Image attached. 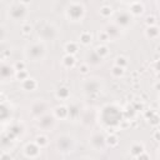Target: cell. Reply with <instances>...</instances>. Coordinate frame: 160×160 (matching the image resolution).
I'll list each match as a JSON object with an SVG mask.
<instances>
[{"label": "cell", "instance_id": "cell-20", "mask_svg": "<svg viewBox=\"0 0 160 160\" xmlns=\"http://www.w3.org/2000/svg\"><path fill=\"white\" fill-rule=\"evenodd\" d=\"M42 128H48V126H50L51 124H52V118L51 116H42L41 119H40V122H39Z\"/></svg>", "mask_w": 160, "mask_h": 160}, {"label": "cell", "instance_id": "cell-13", "mask_svg": "<svg viewBox=\"0 0 160 160\" xmlns=\"http://www.w3.org/2000/svg\"><path fill=\"white\" fill-rule=\"evenodd\" d=\"M80 42L84 45H88L91 42V34L89 31H84L80 34Z\"/></svg>", "mask_w": 160, "mask_h": 160}, {"label": "cell", "instance_id": "cell-4", "mask_svg": "<svg viewBox=\"0 0 160 160\" xmlns=\"http://www.w3.org/2000/svg\"><path fill=\"white\" fill-rule=\"evenodd\" d=\"M42 52H44V48L40 44H35V45H31L30 46L29 56H31L32 59H39Z\"/></svg>", "mask_w": 160, "mask_h": 160}, {"label": "cell", "instance_id": "cell-6", "mask_svg": "<svg viewBox=\"0 0 160 160\" xmlns=\"http://www.w3.org/2000/svg\"><path fill=\"white\" fill-rule=\"evenodd\" d=\"M54 112H55V116H56V118L65 119V118L69 115V108H66L65 105H60V106L55 108Z\"/></svg>", "mask_w": 160, "mask_h": 160}, {"label": "cell", "instance_id": "cell-32", "mask_svg": "<svg viewBox=\"0 0 160 160\" xmlns=\"http://www.w3.org/2000/svg\"><path fill=\"white\" fill-rule=\"evenodd\" d=\"M79 71H80L81 74H86V72L89 71V66H88V65H85V64H82V65H80Z\"/></svg>", "mask_w": 160, "mask_h": 160}, {"label": "cell", "instance_id": "cell-22", "mask_svg": "<svg viewBox=\"0 0 160 160\" xmlns=\"http://www.w3.org/2000/svg\"><path fill=\"white\" fill-rule=\"evenodd\" d=\"M35 142H36L40 148H42V146H45V145L48 144V138H46V136H44V135H39V136H36Z\"/></svg>", "mask_w": 160, "mask_h": 160}, {"label": "cell", "instance_id": "cell-16", "mask_svg": "<svg viewBox=\"0 0 160 160\" xmlns=\"http://www.w3.org/2000/svg\"><path fill=\"white\" fill-rule=\"evenodd\" d=\"M95 52L102 59L104 56H106L108 55V52H109V50H108V48L105 46V45H100V46H98L96 49H95Z\"/></svg>", "mask_w": 160, "mask_h": 160}, {"label": "cell", "instance_id": "cell-10", "mask_svg": "<svg viewBox=\"0 0 160 160\" xmlns=\"http://www.w3.org/2000/svg\"><path fill=\"white\" fill-rule=\"evenodd\" d=\"M70 95V91L66 86H60L58 90H56V96L60 98V99H68Z\"/></svg>", "mask_w": 160, "mask_h": 160}, {"label": "cell", "instance_id": "cell-19", "mask_svg": "<svg viewBox=\"0 0 160 160\" xmlns=\"http://www.w3.org/2000/svg\"><path fill=\"white\" fill-rule=\"evenodd\" d=\"M111 74H112L114 76H116V78H120V76L124 74V68H121V66H119V65H114L112 69H111Z\"/></svg>", "mask_w": 160, "mask_h": 160}, {"label": "cell", "instance_id": "cell-24", "mask_svg": "<svg viewBox=\"0 0 160 160\" xmlns=\"http://www.w3.org/2000/svg\"><path fill=\"white\" fill-rule=\"evenodd\" d=\"M111 12H112V10H111V8L110 6H102L101 9H100V14L104 16V18H108V16H110L111 15Z\"/></svg>", "mask_w": 160, "mask_h": 160}, {"label": "cell", "instance_id": "cell-1", "mask_svg": "<svg viewBox=\"0 0 160 160\" xmlns=\"http://www.w3.org/2000/svg\"><path fill=\"white\" fill-rule=\"evenodd\" d=\"M82 15H84V8H82V5H80V4H71L69 6V9H68V16L71 20L76 21V20L81 19Z\"/></svg>", "mask_w": 160, "mask_h": 160}, {"label": "cell", "instance_id": "cell-9", "mask_svg": "<svg viewBox=\"0 0 160 160\" xmlns=\"http://www.w3.org/2000/svg\"><path fill=\"white\" fill-rule=\"evenodd\" d=\"M65 51L66 54H70V55H75L78 52V44L74 42V41H70L65 45Z\"/></svg>", "mask_w": 160, "mask_h": 160}, {"label": "cell", "instance_id": "cell-15", "mask_svg": "<svg viewBox=\"0 0 160 160\" xmlns=\"http://www.w3.org/2000/svg\"><path fill=\"white\" fill-rule=\"evenodd\" d=\"M105 142H106L108 145H110V146H115V145H118L119 140H118V136H116V135L111 134V135H108V136L105 138Z\"/></svg>", "mask_w": 160, "mask_h": 160}, {"label": "cell", "instance_id": "cell-33", "mask_svg": "<svg viewBox=\"0 0 160 160\" xmlns=\"http://www.w3.org/2000/svg\"><path fill=\"white\" fill-rule=\"evenodd\" d=\"M154 114H155V112H154V110H150V111H145V118L150 119V118H151Z\"/></svg>", "mask_w": 160, "mask_h": 160}, {"label": "cell", "instance_id": "cell-31", "mask_svg": "<svg viewBox=\"0 0 160 160\" xmlns=\"http://www.w3.org/2000/svg\"><path fill=\"white\" fill-rule=\"evenodd\" d=\"M21 30H22V32H24V34H30V32H31V25L25 24V25H22Z\"/></svg>", "mask_w": 160, "mask_h": 160}, {"label": "cell", "instance_id": "cell-39", "mask_svg": "<svg viewBox=\"0 0 160 160\" xmlns=\"http://www.w3.org/2000/svg\"><path fill=\"white\" fill-rule=\"evenodd\" d=\"M158 78H159V79H160V72H159V74H158Z\"/></svg>", "mask_w": 160, "mask_h": 160}, {"label": "cell", "instance_id": "cell-21", "mask_svg": "<svg viewBox=\"0 0 160 160\" xmlns=\"http://www.w3.org/2000/svg\"><path fill=\"white\" fill-rule=\"evenodd\" d=\"M86 90H88L89 92L98 91V90H99V84H98L96 81H90V82H88V85H86Z\"/></svg>", "mask_w": 160, "mask_h": 160}, {"label": "cell", "instance_id": "cell-27", "mask_svg": "<svg viewBox=\"0 0 160 160\" xmlns=\"http://www.w3.org/2000/svg\"><path fill=\"white\" fill-rule=\"evenodd\" d=\"M99 39H100L101 41H109L110 36H109V34L104 30V31H100V32H99Z\"/></svg>", "mask_w": 160, "mask_h": 160}, {"label": "cell", "instance_id": "cell-14", "mask_svg": "<svg viewBox=\"0 0 160 160\" xmlns=\"http://www.w3.org/2000/svg\"><path fill=\"white\" fill-rule=\"evenodd\" d=\"M144 151V145L142 144H134L131 146V155L132 156H138Z\"/></svg>", "mask_w": 160, "mask_h": 160}, {"label": "cell", "instance_id": "cell-35", "mask_svg": "<svg viewBox=\"0 0 160 160\" xmlns=\"http://www.w3.org/2000/svg\"><path fill=\"white\" fill-rule=\"evenodd\" d=\"M136 158H138V159H149V156H148L146 154H142V152H141L140 155H138Z\"/></svg>", "mask_w": 160, "mask_h": 160}, {"label": "cell", "instance_id": "cell-28", "mask_svg": "<svg viewBox=\"0 0 160 160\" xmlns=\"http://www.w3.org/2000/svg\"><path fill=\"white\" fill-rule=\"evenodd\" d=\"M145 22H146V25H148V26H151V25H155V22H156V19H155V16H152V15H149V16L146 18Z\"/></svg>", "mask_w": 160, "mask_h": 160}, {"label": "cell", "instance_id": "cell-3", "mask_svg": "<svg viewBox=\"0 0 160 160\" xmlns=\"http://www.w3.org/2000/svg\"><path fill=\"white\" fill-rule=\"evenodd\" d=\"M130 21H131V16L126 11H121L116 16V24L120 26H128L130 24Z\"/></svg>", "mask_w": 160, "mask_h": 160}, {"label": "cell", "instance_id": "cell-8", "mask_svg": "<svg viewBox=\"0 0 160 160\" xmlns=\"http://www.w3.org/2000/svg\"><path fill=\"white\" fill-rule=\"evenodd\" d=\"M36 86H38V84H36V81H35L32 78H28V79H25V80L22 81V88H24L25 90L31 91V90H35Z\"/></svg>", "mask_w": 160, "mask_h": 160}, {"label": "cell", "instance_id": "cell-25", "mask_svg": "<svg viewBox=\"0 0 160 160\" xmlns=\"http://www.w3.org/2000/svg\"><path fill=\"white\" fill-rule=\"evenodd\" d=\"M16 78H18V80L24 81L25 79H28V78H29L28 71H26V70H19V71L16 72Z\"/></svg>", "mask_w": 160, "mask_h": 160}, {"label": "cell", "instance_id": "cell-23", "mask_svg": "<svg viewBox=\"0 0 160 160\" xmlns=\"http://www.w3.org/2000/svg\"><path fill=\"white\" fill-rule=\"evenodd\" d=\"M115 65H119V66H121V68H125V66L128 65L126 58H125V56H118V58L115 59Z\"/></svg>", "mask_w": 160, "mask_h": 160}, {"label": "cell", "instance_id": "cell-29", "mask_svg": "<svg viewBox=\"0 0 160 160\" xmlns=\"http://www.w3.org/2000/svg\"><path fill=\"white\" fill-rule=\"evenodd\" d=\"M149 120H150V124H152V125H158V124H160V116L156 115V114H154Z\"/></svg>", "mask_w": 160, "mask_h": 160}, {"label": "cell", "instance_id": "cell-2", "mask_svg": "<svg viewBox=\"0 0 160 160\" xmlns=\"http://www.w3.org/2000/svg\"><path fill=\"white\" fill-rule=\"evenodd\" d=\"M26 12V9L24 6V4H19V5H15L11 8L10 10V15L14 18V19H21Z\"/></svg>", "mask_w": 160, "mask_h": 160}, {"label": "cell", "instance_id": "cell-34", "mask_svg": "<svg viewBox=\"0 0 160 160\" xmlns=\"http://www.w3.org/2000/svg\"><path fill=\"white\" fill-rule=\"evenodd\" d=\"M154 138H155L156 140H160V130H156V131L154 132Z\"/></svg>", "mask_w": 160, "mask_h": 160}, {"label": "cell", "instance_id": "cell-38", "mask_svg": "<svg viewBox=\"0 0 160 160\" xmlns=\"http://www.w3.org/2000/svg\"><path fill=\"white\" fill-rule=\"evenodd\" d=\"M156 89H160V82H159V84H156Z\"/></svg>", "mask_w": 160, "mask_h": 160}, {"label": "cell", "instance_id": "cell-36", "mask_svg": "<svg viewBox=\"0 0 160 160\" xmlns=\"http://www.w3.org/2000/svg\"><path fill=\"white\" fill-rule=\"evenodd\" d=\"M21 1V4H24V5H26V4H30L31 2V0H20Z\"/></svg>", "mask_w": 160, "mask_h": 160}, {"label": "cell", "instance_id": "cell-17", "mask_svg": "<svg viewBox=\"0 0 160 160\" xmlns=\"http://www.w3.org/2000/svg\"><path fill=\"white\" fill-rule=\"evenodd\" d=\"M0 72H1V76L5 79V78H9V76H11L12 69H11L10 66H8V65H2V66H1V70H0Z\"/></svg>", "mask_w": 160, "mask_h": 160}, {"label": "cell", "instance_id": "cell-30", "mask_svg": "<svg viewBox=\"0 0 160 160\" xmlns=\"http://www.w3.org/2000/svg\"><path fill=\"white\" fill-rule=\"evenodd\" d=\"M14 69H15L16 71H19V70H25V62H24V61H18V62L14 65Z\"/></svg>", "mask_w": 160, "mask_h": 160}, {"label": "cell", "instance_id": "cell-5", "mask_svg": "<svg viewBox=\"0 0 160 160\" xmlns=\"http://www.w3.org/2000/svg\"><path fill=\"white\" fill-rule=\"evenodd\" d=\"M39 150H40V146H39L36 142H34V144H28L26 148H25V152H26V155L30 156V158H35V156L39 154Z\"/></svg>", "mask_w": 160, "mask_h": 160}, {"label": "cell", "instance_id": "cell-11", "mask_svg": "<svg viewBox=\"0 0 160 160\" xmlns=\"http://www.w3.org/2000/svg\"><path fill=\"white\" fill-rule=\"evenodd\" d=\"M159 29L155 26V25H151V26H148V29H146V35L149 36V38H151V39H154V38H156L158 35H159Z\"/></svg>", "mask_w": 160, "mask_h": 160}, {"label": "cell", "instance_id": "cell-37", "mask_svg": "<svg viewBox=\"0 0 160 160\" xmlns=\"http://www.w3.org/2000/svg\"><path fill=\"white\" fill-rule=\"evenodd\" d=\"M156 69L160 71V60H158V61H156Z\"/></svg>", "mask_w": 160, "mask_h": 160}, {"label": "cell", "instance_id": "cell-12", "mask_svg": "<svg viewBox=\"0 0 160 160\" xmlns=\"http://www.w3.org/2000/svg\"><path fill=\"white\" fill-rule=\"evenodd\" d=\"M62 62H64V65H65L66 68L74 66V64H75V58H74V55L66 54V55L64 56V59H62Z\"/></svg>", "mask_w": 160, "mask_h": 160}, {"label": "cell", "instance_id": "cell-26", "mask_svg": "<svg viewBox=\"0 0 160 160\" xmlns=\"http://www.w3.org/2000/svg\"><path fill=\"white\" fill-rule=\"evenodd\" d=\"M78 114H79V111H78V108H76L75 105H72V106L69 108V116H71V118H76Z\"/></svg>", "mask_w": 160, "mask_h": 160}, {"label": "cell", "instance_id": "cell-18", "mask_svg": "<svg viewBox=\"0 0 160 160\" xmlns=\"http://www.w3.org/2000/svg\"><path fill=\"white\" fill-rule=\"evenodd\" d=\"M105 31L109 34L110 39H111V38H115V36H118V35H119V30H118V28H116V26H114V25H111V26H108Z\"/></svg>", "mask_w": 160, "mask_h": 160}, {"label": "cell", "instance_id": "cell-7", "mask_svg": "<svg viewBox=\"0 0 160 160\" xmlns=\"http://www.w3.org/2000/svg\"><path fill=\"white\" fill-rule=\"evenodd\" d=\"M142 11H144V6L139 1H134L130 5V12L132 15H140V14H142Z\"/></svg>", "mask_w": 160, "mask_h": 160}]
</instances>
